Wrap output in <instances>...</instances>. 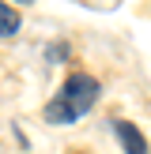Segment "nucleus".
<instances>
[{"instance_id": "1", "label": "nucleus", "mask_w": 151, "mask_h": 154, "mask_svg": "<svg viewBox=\"0 0 151 154\" xmlns=\"http://www.w3.org/2000/svg\"><path fill=\"white\" fill-rule=\"evenodd\" d=\"M95 102H98V79L87 75V72H76V75L64 79L60 94L45 105V120L49 124H76Z\"/></svg>"}, {"instance_id": "6", "label": "nucleus", "mask_w": 151, "mask_h": 154, "mask_svg": "<svg viewBox=\"0 0 151 154\" xmlns=\"http://www.w3.org/2000/svg\"><path fill=\"white\" fill-rule=\"evenodd\" d=\"M72 154H76V150H72Z\"/></svg>"}, {"instance_id": "3", "label": "nucleus", "mask_w": 151, "mask_h": 154, "mask_svg": "<svg viewBox=\"0 0 151 154\" xmlns=\"http://www.w3.org/2000/svg\"><path fill=\"white\" fill-rule=\"evenodd\" d=\"M0 19H4V38H11V34H19V26H23V19H19V11H11V4H4L0 8Z\"/></svg>"}, {"instance_id": "2", "label": "nucleus", "mask_w": 151, "mask_h": 154, "mask_svg": "<svg viewBox=\"0 0 151 154\" xmlns=\"http://www.w3.org/2000/svg\"><path fill=\"white\" fill-rule=\"evenodd\" d=\"M113 132H117L121 150H125V154H147V143H143V135L136 132L128 120H117V124H113Z\"/></svg>"}, {"instance_id": "5", "label": "nucleus", "mask_w": 151, "mask_h": 154, "mask_svg": "<svg viewBox=\"0 0 151 154\" xmlns=\"http://www.w3.org/2000/svg\"><path fill=\"white\" fill-rule=\"evenodd\" d=\"M8 4H11V0H8ZM19 4H30V0H19Z\"/></svg>"}, {"instance_id": "4", "label": "nucleus", "mask_w": 151, "mask_h": 154, "mask_svg": "<svg viewBox=\"0 0 151 154\" xmlns=\"http://www.w3.org/2000/svg\"><path fill=\"white\" fill-rule=\"evenodd\" d=\"M45 53H49V60H64V57H68V53H64V45H60V42H57V45H49Z\"/></svg>"}]
</instances>
